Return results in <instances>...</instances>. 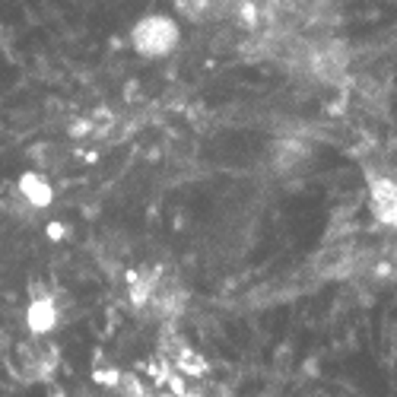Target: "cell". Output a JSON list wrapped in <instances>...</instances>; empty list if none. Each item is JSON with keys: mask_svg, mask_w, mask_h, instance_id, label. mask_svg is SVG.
<instances>
[{"mask_svg": "<svg viewBox=\"0 0 397 397\" xmlns=\"http://www.w3.org/2000/svg\"><path fill=\"white\" fill-rule=\"evenodd\" d=\"M134 48L146 57H162L179 45V26L169 16H146L134 26Z\"/></svg>", "mask_w": 397, "mask_h": 397, "instance_id": "obj_1", "label": "cell"}, {"mask_svg": "<svg viewBox=\"0 0 397 397\" xmlns=\"http://www.w3.org/2000/svg\"><path fill=\"white\" fill-rule=\"evenodd\" d=\"M369 207L378 223L397 226V181L391 175L369 169Z\"/></svg>", "mask_w": 397, "mask_h": 397, "instance_id": "obj_2", "label": "cell"}, {"mask_svg": "<svg viewBox=\"0 0 397 397\" xmlns=\"http://www.w3.org/2000/svg\"><path fill=\"white\" fill-rule=\"evenodd\" d=\"M308 159V146L295 137H283L270 146V165L277 172H293Z\"/></svg>", "mask_w": 397, "mask_h": 397, "instance_id": "obj_3", "label": "cell"}, {"mask_svg": "<svg viewBox=\"0 0 397 397\" xmlns=\"http://www.w3.org/2000/svg\"><path fill=\"white\" fill-rule=\"evenodd\" d=\"M181 16H188L191 22H200L213 13V0H175Z\"/></svg>", "mask_w": 397, "mask_h": 397, "instance_id": "obj_4", "label": "cell"}, {"mask_svg": "<svg viewBox=\"0 0 397 397\" xmlns=\"http://www.w3.org/2000/svg\"><path fill=\"white\" fill-rule=\"evenodd\" d=\"M22 188L29 191V200H32V204H48V185H41L35 175H29V179L22 181Z\"/></svg>", "mask_w": 397, "mask_h": 397, "instance_id": "obj_5", "label": "cell"}]
</instances>
